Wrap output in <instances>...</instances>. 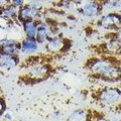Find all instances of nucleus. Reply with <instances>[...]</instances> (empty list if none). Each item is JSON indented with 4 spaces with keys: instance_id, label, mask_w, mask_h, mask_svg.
I'll list each match as a JSON object with an SVG mask.
<instances>
[{
    "instance_id": "nucleus-1",
    "label": "nucleus",
    "mask_w": 121,
    "mask_h": 121,
    "mask_svg": "<svg viewBox=\"0 0 121 121\" xmlns=\"http://www.w3.org/2000/svg\"><path fill=\"white\" fill-rule=\"evenodd\" d=\"M98 25L103 29L109 30L111 32L120 30V13L119 12H108L103 14L98 20Z\"/></svg>"
},
{
    "instance_id": "nucleus-2",
    "label": "nucleus",
    "mask_w": 121,
    "mask_h": 121,
    "mask_svg": "<svg viewBox=\"0 0 121 121\" xmlns=\"http://www.w3.org/2000/svg\"><path fill=\"white\" fill-rule=\"evenodd\" d=\"M120 89L117 87H106L98 93V100L105 105L112 106L120 101Z\"/></svg>"
},
{
    "instance_id": "nucleus-3",
    "label": "nucleus",
    "mask_w": 121,
    "mask_h": 121,
    "mask_svg": "<svg viewBox=\"0 0 121 121\" xmlns=\"http://www.w3.org/2000/svg\"><path fill=\"white\" fill-rule=\"evenodd\" d=\"M100 2L101 0H90V1L83 3L79 8H77V10L86 17L100 16L102 14Z\"/></svg>"
},
{
    "instance_id": "nucleus-4",
    "label": "nucleus",
    "mask_w": 121,
    "mask_h": 121,
    "mask_svg": "<svg viewBox=\"0 0 121 121\" xmlns=\"http://www.w3.org/2000/svg\"><path fill=\"white\" fill-rule=\"evenodd\" d=\"M43 16V14L41 13V11H35L28 4H24L22 7L18 8L16 21L18 23H22L27 20H40Z\"/></svg>"
},
{
    "instance_id": "nucleus-5",
    "label": "nucleus",
    "mask_w": 121,
    "mask_h": 121,
    "mask_svg": "<svg viewBox=\"0 0 121 121\" xmlns=\"http://www.w3.org/2000/svg\"><path fill=\"white\" fill-rule=\"evenodd\" d=\"M69 40L64 39L62 36H52L45 43V51L48 52H59L65 50Z\"/></svg>"
},
{
    "instance_id": "nucleus-6",
    "label": "nucleus",
    "mask_w": 121,
    "mask_h": 121,
    "mask_svg": "<svg viewBox=\"0 0 121 121\" xmlns=\"http://www.w3.org/2000/svg\"><path fill=\"white\" fill-rule=\"evenodd\" d=\"M39 43L35 37H25L20 43V52L25 55H32L39 52Z\"/></svg>"
},
{
    "instance_id": "nucleus-7",
    "label": "nucleus",
    "mask_w": 121,
    "mask_h": 121,
    "mask_svg": "<svg viewBox=\"0 0 121 121\" xmlns=\"http://www.w3.org/2000/svg\"><path fill=\"white\" fill-rule=\"evenodd\" d=\"M20 63V59L18 56H9L0 52V68L5 70H11L17 67Z\"/></svg>"
},
{
    "instance_id": "nucleus-8",
    "label": "nucleus",
    "mask_w": 121,
    "mask_h": 121,
    "mask_svg": "<svg viewBox=\"0 0 121 121\" xmlns=\"http://www.w3.org/2000/svg\"><path fill=\"white\" fill-rule=\"evenodd\" d=\"M28 73L32 78H43L44 76H47L50 68L48 65L44 64H39L36 63L35 65H31L28 67Z\"/></svg>"
},
{
    "instance_id": "nucleus-9",
    "label": "nucleus",
    "mask_w": 121,
    "mask_h": 121,
    "mask_svg": "<svg viewBox=\"0 0 121 121\" xmlns=\"http://www.w3.org/2000/svg\"><path fill=\"white\" fill-rule=\"evenodd\" d=\"M100 6H101L102 13L116 12L117 10L120 11L121 0H101Z\"/></svg>"
},
{
    "instance_id": "nucleus-10",
    "label": "nucleus",
    "mask_w": 121,
    "mask_h": 121,
    "mask_svg": "<svg viewBox=\"0 0 121 121\" xmlns=\"http://www.w3.org/2000/svg\"><path fill=\"white\" fill-rule=\"evenodd\" d=\"M22 29L26 37H35L37 31V22L36 20H27L21 23Z\"/></svg>"
},
{
    "instance_id": "nucleus-11",
    "label": "nucleus",
    "mask_w": 121,
    "mask_h": 121,
    "mask_svg": "<svg viewBox=\"0 0 121 121\" xmlns=\"http://www.w3.org/2000/svg\"><path fill=\"white\" fill-rule=\"evenodd\" d=\"M104 48L107 54H117L120 52V39H110L104 43Z\"/></svg>"
},
{
    "instance_id": "nucleus-12",
    "label": "nucleus",
    "mask_w": 121,
    "mask_h": 121,
    "mask_svg": "<svg viewBox=\"0 0 121 121\" xmlns=\"http://www.w3.org/2000/svg\"><path fill=\"white\" fill-rule=\"evenodd\" d=\"M89 111L86 109H79L72 113L67 121H89Z\"/></svg>"
},
{
    "instance_id": "nucleus-13",
    "label": "nucleus",
    "mask_w": 121,
    "mask_h": 121,
    "mask_svg": "<svg viewBox=\"0 0 121 121\" xmlns=\"http://www.w3.org/2000/svg\"><path fill=\"white\" fill-rule=\"evenodd\" d=\"M17 14H18V8H16L12 4H8L3 8V16L8 18V19L16 20Z\"/></svg>"
},
{
    "instance_id": "nucleus-14",
    "label": "nucleus",
    "mask_w": 121,
    "mask_h": 121,
    "mask_svg": "<svg viewBox=\"0 0 121 121\" xmlns=\"http://www.w3.org/2000/svg\"><path fill=\"white\" fill-rule=\"evenodd\" d=\"M28 5L35 11H41V9L43 8V3H41V1H39V0H29Z\"/></svg>"
},
{
    "instance_id": "nucleus-15",
    "label": "nucleus",
    "mask_w": 121,
    "mask_h": 121,
    "mask_svg": "<svg viewBox=\"0 0 121 121\" xmlns=\"http://www.w3.org/2000/svg\"><path fill=\"white\" fill-rule=\"evenodd\" d=\"M10 4H12L16 8H20L25 4V0H10Z\"/></svg>"
},
{
    "instance_id": "nucleus-16",
    "label": "nucleus",
    "mask_w": 121,
    "mask_h": 121,
    "mask_svg": "<svg viewBox=\"0 0 121 121\" xmlns=\"http://www.w3.org/2000/svg\"><path fill=\"white\" fill-rule=\"evenodd\" d=\"M5 101L2 99L1 97H0V115L3 114V112L5 111Z\"/></svg>"
},
{
    "instance_id": "nucleus-17",
    "label": "nucleus",
    "mask_w": 121,
    "mask_h": 121,
    "mask_svg": "<svg viewBox=\"0 0 121 121\" xmlns=\"http://www.w3.org/2000/svg\"><path fill=\"white\" fill-rule=\"evenodd\" d=\"M8 4H10V0H0V8H4Z\"/></svg>"
},
{
    "instance_id": "nucleus-18",
    "label": "nucleus",
    "mask_w": 121,
    "mask_h": 121,
    "mask_svg": "<svg viewBox=\"0 0 121 121\" xmlns=\"http://www.w3.org/2000/svg\"><path fill=\"white\" fill-rule=\"evenodd\" d=\"M4 119L11 120V119H12V118H11V114H9V113H5V114H4Z\"/></svg>"
},
{
    "instance_id": "nucleus-19",
    "label": "nucleus",
    "mask_w": 121,
    "mask_h": 121,
    "mask_svg": "<svg viewBox=\"0 0 121 121\" xmlns=\"http://www.w3.org/2000/svg\"><path fill=\"white\" fill-rule=\"evenodd\" d=\"M3 16V8H0V17Z\"/></svg>"
}]
</instances>
